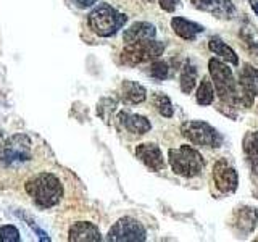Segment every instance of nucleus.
I'll list each match as a JSON object with an SVG mask.
<instances>
[{"mask_svg":"<svg viewBox=\"0 0 258 242\" xmlns=\"http://www.w3.org/2000/svg\"><path fill=\"white\" fill-rule=\"evenodd\" d=\"M28 196L39 208H52L61 200L64 189L61 181L52 173H39L24 184Z\"/></svg>","mask_w":258,"mask_h":242,"instance_id":"1","label":"nucleus"},{"mask_svg":"<svg viewBox=\"0 0 258 242\" xmlns=\"http://www.w3.org/2000/svg\"><path fill=\"white\" fill-rule=\"evenodd\" d=\"M208 73L215 87V94L221 100V103L237 108V81L234 78V73L229 68V65L220 58H210Z\"/></svg>","mask_w":258,"mask_h":242,"instance_id":"2","label":"nucleus"},{"mask_svg":"<svg viewBox=\"0 0 258 242\" xmlns=\"http://www.w3.org/2000/svg\"><path fill=\"white\" fill-rule=\"evenodd\" d=\"M127 23V15L118 12L110 4H99L87 16V24L97 36L111 37Z\"/></svg>","mask_w":258,"mask_h":242,"instance_id":"3","label":"nucleus"},{"mask_svg":"<svg viewBox=\"0 0 258 242\" xmlns=\"http://www.w3.org/2000/svg\"><path fill=\"white\" fill-rule=\"evenodd\" d=\"M168 161L173 173L181 177H185V179H192V177L200 176L205 168V160L202 157V153L187 144H184L177 149H169Z\"/></svg>","mask_w":258,"mask_h":242,"instance_id":"4","label":"nucleus"},{"mask_svg":"<svg viewBox=\"0 0 258 242\" xmlns=\"http://www.w3.org/2000/svg\"><path fill=\"white\" fill-rule=\"evenodd\" d=\"M181 133L192 145L202 149H218L223 144L221 133L207 121H185L181 126Z\"/></svg>","mask_w":258,"mask_h":242,"instance_id":"5","label":"nucleus"},{"mask_svg":"<svg viewBox=\"0 0 258 242\" xmlns=\"http://www.w3.org/2000/svg\"><path fill=\"white\" fill-rule=\"evenodd\" d=\"M31 158V139L26 134H13L0 142V166L10 168Z\"/></svg>","mask_w":258,"mask_h":242,"instance_id":"6","label":"nucleus"},{"mask_svg":"<svg viewBox=\"0 0 258 242\" xmlns=\"http://www.w3.org/2000/svg\"><path fill=\"white\" fill-rule=\"evenodd\" d=\"M165 52V44L158 42L155 39H147V40H137V42L126 44V47L121 52V62L129 67L134 65L147 63L160 58Z\"/></svg>","mask_w":258,"mask_h":242,"instance_id":"7","label":"nucleus"},{"mask_svg":"<svg viewBox=\"0 0 258 242\" xmlns=\"http://www.w3.org/2000/svg\"><path fill=\"white\" fill-rule=\"evenodd\" d=\"M258 95V70L245 63L239 71L237 79V103L236 107L250 108Z\"/></svg>","mask_w":258,"mask_h":242,"instance_id":"8","label":"nucleus"},{"mask_svg":"<svg viewBox=\"0 0 258 242\" xmlns=\"http://www.w3.org/2000/svg\"><path fill=\"white\" fill-rule=\"evenodd\" d=\"M145 239H147V231L141 221L131 216L119 218L107 234V240L111 242H144Z\"/></svg>","mask_w":258,"mask_h":242,"instance_id":"9","label":"nucleus"},{"mask_svg":"<svg viewBox=\"0 0 258 242\" xmlns=\"http://www.w3.org/2000/svg\"><path fill=\"white\" fill-rule=\"evenodd\" d=\"M213 183L223 194H231L239 188V174L228 160L220 158L213 165Z\"/></svg>","mask_w":258,"mask_h":242,"instance_id":"10","label":"nucleus"},{"mask_svg":"<svg viewBox=\"0 0 258 242\" xmlns=\"http://www.w3.org/2000/svg\"><path fill=\"white\" fill-rule=\"evenodd\" d=\"M136 157L139 161L147 166L150 171H161L166 166V161L163 158V152L153 142H144L136 147Z\"/></svg>","mask_w":258,"mask_h":242,"instance_id":"11","label":"nucleus"},{"mask_svg":"<svg viewBox=\"0 0 258 242\" xmlns=\"http://www.w3.org/2000/svg\"><path fill=\"white\" fill-rule=\"evenodd\" d=\"M68 240L71 242H100L102 234L94 223L78 221L73 223L68 231Z\"/></svg>","mask_w":258,"mask_h":242,"instance_id":"12","label":"nucleus"},{"mask_svg":"<svg viewBox=\"0 0 258 242\" xmlns=\"http://www.w3.org/2000/svg\"><path fill=\"white\" fill-rule=\"evenodd\" d=\"M237 231L250 234L258 228V208L256 207H240L234 212L232 218Z\"/></svg>","mask_w":258,"mask_h":242,"instance_id":"13","label":"nucleus"},{"mask_svg":"<svg viewBox=\"0 0 258 242\" xmlns=\"http://www.w3.org/2000/svg\"><path fill=\"white\" fill-rule=\"evenodd\" d=\"M190 4L197 10L213 13L218 18H232V15L236 13L231 0H190Z\"/></svg>","mask_w":258,"mask_h":242,"instance_id":"14","label":"nucleus"},{"mask_svg":"<svg viewBox=\"0 0 258 242\" xmlns=\"http://www.w3.org/2000/svg\"><path fill=\"white\" fill-rule=\"evenodd\" d=\"M157 29L152 23L149 21H136L133 23L127 29H124L123 40L126 44L137 42V40H147V39H155Z\"/></svg>","mask_w":258,"mask_h":242,"instance_id":"15","label":"nucleus"},{"mask_svg":"<svg viewBox=\"0 0 258 242\" xmlns=\"http://www.w3.org/2000/svg\"><path fill=\"white\" fill-rule=\"evenodd\" d=\"M171 29L174 31L176 36H179L184 40H194L199 34L205 31V28L202 24L185 20L182 16H173L171 18Z\"/></svg>","mask_w":258,"mask_h":242,"instance_id":"16","label":"nucleus"},{"mask_svg":"<svg viewBox=\"0 0 258 242\" xmlns=\"http://www.w3.org/2000/svg\"><path fill=\"white\" fill-rule=\"evenodd\" d=\"M119 97L126 105H139L147 99L145 87L134 81H123L119 89Z\"/></svg>","mask_w":258,"mask_h":242,"instance_id":"17","label":"nucleus"},{"mask_svg":"<svg viewBox=\"0 0 258 242\" xmlns=\"http://www.w3.org/2000/svg\"><path fill=\"white\" fill-rule=\"evenodd\" d=\"M118 119H119V123L123 125L129 133H133V134H145V133H149L150 129H152V125H150V121L142 116V115H134V113H127V111H121L119 115H118Z\"/></svg>","mask_w":258,"mask_h":242,"instance_id":"18","label":"nucleus"},{"mask_svg":"<svg viewBox=\"0 0 258 242\" xmlns=\"http://www.w3.org/2000/svg\"><path fill=\"white\" fill-rule=\"evenodd\" d=\"M208 48H210V52L215 53L218 58L224 60L226 63H231V65H234V67H237V65H239L237 53L234 52L228 44H224L220 37H210Z\"/></svg>","mask_w":258,"mask_h":242,"instance_id":"19","label":"nucleus"},{"mask_svg":"<svg viewBox=\"0 0 258 242\" xmlns=\"http://www.w3.org/2000/svg\"><path fill=\"white\" fill-rule=\"evenodd\" d=\"M244 152L250 163V168L255 174H258V131L248 133L244 139Z\"/></svg>","mask_w":258,"mask_h":242,"instance_id":"20","label":"nucleus"},{"mask_svg":"<svg viewBox=\"0 0 258 242\" xmlns=\"http://www.w3.org/2000/svg\"><path fill=\"white\" fill-rule=\"evenodd\" d=\"M181 91L184 94H190L197 84V68L190 60H187L181 68Z\"/></svg>","mask_w":258,"mask_h":242,"instance_id":"21","label":"nucleus"},{"mask_svg":"<svg viewBox=\"0 0 258 242\" xmlns=\"http://www.w3.org/2000/svg\"><path fill=\"white\" fill-rule=\"evenodd\" d=\"M215 100V87L208 76H204L196 91V102L202 107H208Z\"/></svg>","mask_w":258,"mask_h":242,"instance_id":"22","label":"nucleus"},{"mask_svg":"<svg viewBox=\"0 0 258 242\" xmlns=\"http://www.w3.org/2000/svg\"><path fill=\"white\" fill-rule=\"evenodd\" d=\"M153 105H155V108L158 110V113L161 116L171 118L174 115L173 103H171V100H169V97L165 95V94H155V95H153Z\"/></svg>","mask_w":258,"mask_h":242,"instance_id":"23","label":"nucleus"},{"mask_svg":"<svg viewBox=\"0 0 258 242\" xmlns=\"http://www.w3.org/2000/svg\"><path fill=\"white\" fill-rule=\"evenodd\" d=\"M149 73H150V76H152V78H155V79H158V81H163V79H166V78L169 76V67H168V63H166V62L157 58V60H153V62H152Z\"/></svg>","mask_w":258,"mask_h":242,"instance_id":"24","label":"nucleus"},{"mask_svg":"<svg viewBox=\"0 0 258 242\" xmlns=\"http://www.w3.org/2000/svg\"><path fill=\"white\" fill-rule=\"evenodd\" d=\"M20 237V231L12 224H5L0 226V240L2 242H18Z\"/></svg>","mask_w":258,"mask_h":242,"instance_id":"25","label":"nucleus"},{"mask_svg":"<svg viewBox=\"0 0 258 242\" xmlns=\"http://www.w3.org/2000/svg\"><path fill=\"white\" fill-rule=\"evenodd\" d=\"M158 4H160L161 10H165L168 13H173L176 8L179 7L181 0H158Z\"/></svg>","mask_w":258,"mask_h":242,"instance_id":"26","label":"nucleus"},{"mask_svg":"<svg viewBox=\"0 0 258 242\" xmlns=\"http://www.w3.org/2000/svg\"><path fill=\"white\" fill-rule=\"evenodd\" d=\"M23 218H24V216H23ZM24 220L28 221V224H31V228L36 231V234H37V236H39V239H40V240H45V242H48V240H50V237H48V236H47V234H45L44 231H40V229L37 228V226H36L34 223H32V221L29 220V218H24Z\"/></svg>","mask_w":258,"mask_h":242,"instance_id":"27","label":"nucleus"},{"mask_svg":"<svg viewBox=\"0 0 258 242\" xmlns=\"http://www.w3.org/2000/svg\"><path fill=\"white\" fill-rule=\"evenodd\" d=\"M71 2L79 8H87V7H92L97 0H71Z\"/></svg>","mask_w":258,"mask_h":242,"instance_id":"28","label":"nucleus"},{"mask_svg":"<svg viewBox=\"0 0 258 242\" xmlns=\"http://www.w3.org/2000/svg\"><path fill=\"white\" fill-rule=\"evenodd\" d=\"M250 7H252V10L258 16V0H250Z\"/></svg>","mask_w":258,"mask_h":242,"instance_id":"29","label":"nucleus"},{"mask_svg":"<svg viewBox=\"0 0 258 242\" xmlns=\"http://www.w3.org/2000/svg\"><path fill=\"white\" fill-rule=\"evenodd\" d=\"M256 50H258V47H256Z\"/></svg>","mask_w":258,"mask_h":242,"instance_id":"30","label":"nucleus"}]
</instances>
